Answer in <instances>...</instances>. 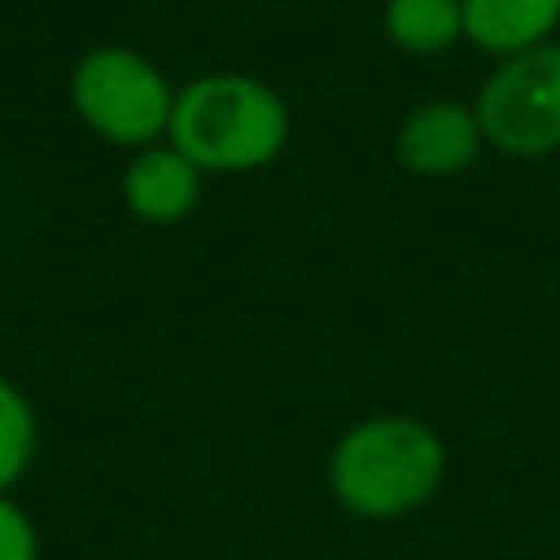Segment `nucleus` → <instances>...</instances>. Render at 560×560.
<instances>
[{
    "instance_id": "f257e3e1",
    "label": "nucleus",
    "mask_w": 560,
    "mask_h": 560,
    "mask_svg": "<svg viewBox=\"0 0 560 560\" xmlns=\"http://www.w3.org/2000/svg\"><path fill=\"white\" fill-rule=\"evenodd\" d=\"M446 477L442 433L407 411H381L350 424L328 451V490L359 521H398L420 512Z\"/></svg>"
},
{
    "instance_id": "f03ea898",
    "label": "nucleus",
    "mask_w": 560,
    "mask_h": 560,
    "mask_svg": "<svg viewBox=\"0 0 560 560\" xmlns=\"http://www.w3.org/2000/svg\"><path fill=\"white\" fill-rule=\"evenodd\" d=\"M289 127V105L267 79L210 70L175 88L166 140L201 175H249L284 153Z\"/></svg>"
},
{
    "instance_id": "7ed1b4c3",
    "label": "nucleus",
    "mask_w": 560,
    "mask_h": 560,
    "mask_svg": "<svg viewBox=\"0 0 560 560\" xmlns=\"http://www.w3.org/2000/svg\"><path fill=\"white\" fill-rule=\"evenodd\" d=\"M70 109L96 140L136 153L166 140L175 88L140 48L96 44L70 70Z\"/></svg>"
},
{
    "instance_id": "20e7f679",
    "label": "nucleus",
    "mask_w": 560,
    "mask_h": 560,
    "mask_svg": "<svg viewBox=\"0 0 560 560\" xmlns=\"http://www.w3.org/2000/svg\"><path fill=\"white\" fill-rule=\"evenodd\" d=\"M486 144L503 158L538 162L560 149V44L494 61L472 96Z\"/></svg>"
},
{
    "instance_id": "39448f33",
    "label": "nucleus",
    "mask_w": 560,
    "mask_h": 560,
    "mask_svg": "<svg viewBox=\"0 0 560 560\" xmlns=\"http://www.w3.org/2000/svg\"><path fill=\"white\" fill-rule=\"evenodd\" d=\"M486 149V136L477 127L472 101H420L416 109L402 114L398 136H394V158L402 171L420 179H446L468 171Z\"/></svg>"
},
{
    "instance_id": "423d86ee",
    "label": "nucleus",
    "mask_w": 560,
    "mask_h": 560,
    "mask_svg": "<svg viewBox=\"0 0 560 560\" xmlns=\"http://www.w3.org/2000/svg\"><path fill=\"white\" fill-rule=\"evenodd\" d=\"M201 188H206V175L171 140L136 149L122 166V179H118L127 214L140 223H153V228L184 223L197 210Z\"/></svg>"
},
{
    "instance_id": "0eeeda50",
    "label": "nucleus",
    "mask_w": 560,
    "mask_h": 560,
    "mask_svg": "<svg viewBox=\"0 0 560 560\" xmlns=\"http://www.w3.org/2000/svg\"><path fill=\"white\" fill-rule=\"evenodd\" d=\"M459 9L464 39L494 61L551 44L560 26V0H459Z\"/></svg>"
},
{
    "instance_id": "6e6552de",
    "label": "nucleus",
    "mask_w": 560,
    "mask_h": 560,
    "mask_svg": "<svg viewBox=\"0 0 560 560\" xmlns=\"http://www.w3.org/2000/svg\"><path fill=\"white\" fill-rule=\"evenodd\" d=\"M381 26L394 48L411 57H442L464 39V9L459 0H385Z\"/></svg>"
},
{
    "instance_id": "1a4fd4ad",
    "label": "nucleus",
    "mask_w": 560,
    "mask_h": 560,
    "mask_svg": "<svg viewBox=\"0 0 560 560\" xmlns=\"http://www.w3.org/2000/svg\"><path fill=\"white\" fill-rule=\"evenodd\" d=\"M39 451V416L26 389L0 372V494H9L35 464Z\"/></svg>"
},
{
    "instance_id": "9d476101",
    "label": "nucleus",
    "mask_w": 560,
    "mask_h": 560,
    "mask_svg": "<svg viewBox=\"0 0 560 560\" xmlns=\"http://www.w3.org/2000/svg\"><path fill=\"white\" fill-rule=\"evenodd\" d=\"M0 560H39V525L13 494H0Z\"/></svg>"
}]
</instances>
